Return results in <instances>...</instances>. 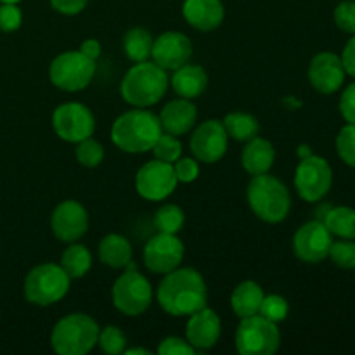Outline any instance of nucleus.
Listing matches in <instances>:
<instances>
[{
	"label": "nucleus",
	"instance_id": "f257e3e1",
	"mask_svg": "<svg viewBox=\"0 0 355 355\" xmlns=\"http://www.w3.org/2000/svg\"><path fill=\"white\" fill-rule=\"evenodd\" d=\"M156 300L168 315L189 318L200 309L207 307V283L193 267H177L163 276L156 290Z\"/></svg>",
	"mask_w": 355,
	"mask_h": 355
},
{
	"label": "nucleus",
	"instance_id": "f03ea898",
	"mask_svg": "<svg viewBox=\"0 0 355 355\" xmlns=\"http://www.w3.org/2000/svg\"><path fill=\"white\" fill-rule=\"evenodd\" d=\"M162 132V123L155 113L148 107H134L113 121L111 141L120 151L141 155L151 151Z\"/></svg>",
	"mask_w": 355,
	"mask_h": 355
},
{
	"label": "nucleus",
	"instance_id": "7ed1b4c3",
	"mask_svg": "<svg viewBox=\"0 0 355 355\" xmlns=\"http://www.w3.org/2000/svg\"><path fill=\"white\" fill-rule=\"evenodd\" d=\"M170 85L166 69L153 61L134 62L120 83V94L134 107H149L163 99Z\"/></svg>",
	"mask_w": 355,
	"mask_h": 355
},
{
	"label": "nucleus",
	"instance_id": "20e7f679",
	"mask_svg": "<svg viewBox=\"0 0 355 355\" xmlns=\"http://www.w3.org/2000/svg\"><path fill=\"white\" fill-rule=\"evenodd\" d=\"M246 200L255 217L266 224H281L290 215V191L283 180L269 173L252 177L246 189Z\"/></svg>",
	"mask_w": 355,
	"mask_h": 355
},
{
	"label": "nucleus",
	"instance_id": "39448f33",
	"mask_svg": "<svg viewBox=\"0 0 355 355\" xmlns=\"http://www.w3.org/2000/svg\"><path fill=\"white\" fill-rule=\"evenodd\" d=\"M99 324L83 312H73L55 322L51 333V345L59 355H85L97 345Z\"/></svg>",
	"mask_w": 355,
	"mask_h": 355
},
{
	"label": "nucleus",
	"instance_id": "423d86ee",
	"mask_svg": "<svg viewBox=\"0 0 355 355\" xmlns=\"http://www.w3.org/2000/svg\"><path fill=\"white\" fill-rule=\"evenodd\" d=\"M71 277L59 263H40L24 277V298L38 307H49L68 295Z\"/></svg>",
	"mask_w": 355,
	"mask_h": 355
},
{
	"label": "nucleus",
	"instance_id": "0eeeda50",
	"mask_svg": "<svg viewBox=\"0 0 355 355\" xmlns=\"http://www.w3.org/2000/svg\"><path fill=\"white\" fill-rule=\"evenodd\" d=\"M96 75V61L80 51H66L55 55L49 66V80L64 92H80L87 89Z\"/></svg>",
	"mask_w": 355,
	"mask_h": 355
},
{
	"label": "nucleus",
	"instance_id": "6e6552de",
	"mask_svg": "<svg viewBox=\"0 0 355 355\" xmlns=\"http://www.w3.org/2000/svg\"><path fill=\"white\" fill-rule=\"evenodd\" d=\"M281 347L276 322L255 314L243 318L236 329V350L241 355H272Z\"/></svg>",
	"mask_w": 355,
	"mask_h": 355
},
{
	"label": "nucleus",
	"instance_id": "1a4fd4ad",
	"mask_svg": "<svg viewBox=\"0 0 355 355\" xmlns=\"http://www.w3.org/2000/svg\"><path fill=\"white\" fill-rule=\"evenodd\" d=\"M111 298H113V305L116 307V311L128 318H137L151 307V283L137 269H127L114 281Z\"/></svg>",
	"mask_w": 355,
	"mask_h": 355
},
{
	"label": "nucleus",
	"instance_id": "9d476101",
	"mask_svg": "<svg viewBox=\"0 0 355 355\" xmlns=\"http://www.w3.org/2000/svg\"><path fill=\"white\" fill-rule=\"evenodd\" d=\"M295 189L307 203H319L333 186V168L322 156L302 158L295 170Z\"/></svg>",
	"mask_w": 355,
	"mask_h": 355
},
{
	"label": "nucleus",
	"instance_id": "9b49d317",
	"mask_svg": "<svg viewBox=\"0 0 355 355\" xmlns=\"http://www.w3.org/2000/svg\"><path fill=\"white\" fill-rule=\"evenodd\" d=\"M52 128L59 139L76 144L96 132L94 113L82 103H62L52 113Z\"/></svg>",
	"mask_w": 355,
	"mask_h": 355
},
{
	"label": "nucleus",
	"instance_id": "f8f14e48",
	"mask_svg": "<svg viewBox=\"0 0 355 355\" xmlns=\"http://www.w3.org/2000/svg\"><path fill=\"white\" fill-rule=\"evenodd\" d=\"M177 177L172 163L153 159L144 163L135 175V191L148 201H163L177 189Z\"/></svg>",
	"mask_w": 355,
	"mask_h": 355
},
{
	"label": "nucleus",
	"instance_id": "ddd939ff",
	"mask_svg": "<svg viewBox=\"0 0 355 355\" xmlns=\"http://www.w3.org/2000/svg\"><path fill=\"white\" fill-rule=\"evenodd\" d=\"M184 253H186V248H184V243L180 241L179 236L158 232L146 243L142 259H144V266L153 274L165 276V274L180 267Z\"/></svg>",
	"mask_w": 355,
	"mask_h": 355
},
{
	"label": "nucleus",
	"instance_id": "4468645a",
	"mask_svg": "<svg viewBox=\"0 0 355 355\" xmlns=\"http://www.w3.org/2000/svg\"><path fill=\"white\" fill-rule=\"evenodd\" d=\"M229 135L222 121L211 120L203 121L194 128L189 139V148L194 158L207 165L218 163L227 153Z\"/></svg>",
	"mask_w": 355,
	"mask_h": 355
},
{
	"label": "nucleus",
	"instance_id": "2eb2a0df",
	"mask_svg": "<svg viewBox=\"0 0 355 355\" xmlns=\"http://www.w3.org/2000/svg\"><path fill=\"white\" fill-rule=\"evenodd\" d=\"M331 245L333 234L322 220L307 222L293 236L295 255L307 263H319L328 259Z\"/></svg>",
	"mask_w": 355,
	"mask_h": 355
},
{
	"label": "nucleus",
	"instance_id": "dca6fc26",
	"mask_svg": "<svg viewBox=\"0 0 355 355\" xmlns=\"http://www.w3.org/2000/svg\"><path fill=\"white\" fill-rule=\"evenodd\" d=\"M51 229L59 241H80L89 231V211L76 200L61 201L52 210Z\"/></svg>",
	"mask_w": 355,
	"mask_h": 355
},
{
	"label": "nucleus",
	"instance_id": "f3484780",
	"mask_svg": "<svg viewBox=\"0 0 355 355\" xmlns=\"http://www.w3.org/2000/svg\"><path fill=\"white\" fill-rule=\"evenodd\" d=\"M345 75L342 58L335 52H319L309 64V82L324 96L338 92L345 82Z\"/></svg>",
	"mask_w": 355,
	"mask_h": 355
},
{
	"label": "nucleus",
	"instance_id": "a211bd4d",
	"mask_svg": "<svg viewBox=\"0 0 355 355\" xmlns=\"http://www.w3.org/2000/svg\"><path fill=\"white\" fill-rule=\"evenodd\" d=\"M191 55H193V44L189 37L180 31H165L153 42V62L166 71H173L189 62Z\"/></svg>",
	"mask_w": 355,
	"mask_h": 355
},
{
	"label": "nucleus",
	"instance_id": "6ab92c4d",
	"mask_svg": "<svg viewBox=\"0 0 355 355\" xmlns=\"http://www.w3.org/2000/svg\"><path fill=\"white\" fill-rule=\"evenodd\" d=\"M222 335V321L217 312L203 307L189 315L186 324V340L194 350H210L218 343Z\"/></svg>",
	"mask_w": 355,
	"mask_h": 355
},
{
	"label": "nucleus",
	"instance_id": "aec40b11",
	"mask_svg": "<svg viewBox=\"0 0 355 355\" xmlns=\"http://www.w3.org/2000/svg\"><path fill=\"white\" fill-rule=\"evenodd\" d=\"M158 118L163 132L180 137V135L189 134L194 128L198 120V110L191 103V99L179 97V99L170 101L166 106H163Z\"/></svg>",
	"mask_w": 355,
	"mask_h": 355
},
{
	"label": "nucleus",
	"instance_id": "412c9836",
	"mask_svg": "<svg viewBox=\"0 0 355 355\" xmlns=\"http://www.w3.org/2000/svg\"><path fill=\"white\" fill-rule=\"evenodd\" d=\"M182 16L194 30L214 31L224 21L225 9L220 0H186Z\"/></svg>",
	"mask_w": 355,
	"mask_h": 355
},
{
	"label": "nucleus",
	"instance_id": "4be33fe9",
	"mask_svg": "<svg viewBox=\"0 0 355 355\" xmlns=\"http://www.w3.org/2000/svg\"><path fill=\"white\" fill-rule=\"evenodd\" d=\"M276 162V149L270 141L263 137H253L246 142L241 153V166L250 175H262L269 173Z\"/></svg>",
	"mask_w": 355,
	"mask_h": 355
},
{
	"label": "nucleus",
	"instance_id": "5701e85b",
	"mask_svg": "<svg viewBox=\"0 0 355 355\" xmlns=\"http://www.w3.org/2000/svg\"><path fill=\"white\" fill-rule=\"evenodd\" d=\"M170 85L175 90L177 96L193 101L207 90L208 75L200 64L186 62L180 68L173 69V75L170 76Z\"/></svg>",
	"mask_w": 355,
	"mask_h": 355
},
{
	"label": "nucleus",
	"instance_id": "b1692460",
	"mask_svg": "<svg viewBox=\"0 0 355 355\" xmlns=\"http://www.w3.org/2000/svg\"><path fill=\"white\" fill-rule=\"evenodd\" d=\"M97 257L104 266L111 269H127L128 263L134 259V248L132 243L121 234L104 236L97 246Z\"/></svg>",
	"mask_w": 355,
	"mask_h": 355
},
{
	"label": "nucleus",
	"instance_id": "393cba45",
	"mask_svg": "<svg viewBox=\"0 0 355 355\" xmlns=\"http://www.w3.org/2000/svg\"><path fill=\"white\" fill-rule=\"evenodd\" d=\"M263 297H266V293H263L262 286L255 281L246 279L239 283L232 291L231 307L239 319L250 318V315L259 314Z\"/></svg>",
	"mask_w": 355,
	"mask_h": 355
},
{
	"label": "nucleus",
	"instance_id": "a878e982",
	"mask_svg": "<svg viewBox=\"0 0 355 355\" xmlns=\"http://www.w3.org/2000/svg\"><path fill=\"white\" fill-rule=\"evenodd\" d=\"M59 266H61L62 269H64V272L71 277V281L80 279V277L85 276L90 270V267H92V253H90V250L87 248L85 245H80L78 241L68 243L64 252L61 253Z\"/></svg>",
	"mask_w": 355,
	"mask_h": 355
},
{
	"label": "nucleus",
	"instance_id": "bb28decb",
	"mask_svg": "<svg viewBox=\"0 0 355 355\" xmlns=\"http://www.w3.org/2000/svg\"><path fill=\"white\" fill-rule=\"evenodd\" d=\"M322 222L333 236L340 239H355V208L329 207Z\"/></svg>",
	"mask_w": 355,
	"mask_h": 355
},
{
	"label": "nucleus",
	"instance_id": "cd10ccee",
	"mask_svg": "<svg viewBox=\"0 0 355 355\" xmlns=\"http://www.w3.org/2000/svg\"><path fill=\"white\" fill-rule=\"evenodd\" d=\"M224 127L229 139H234L238 142H248L260 134V123L253 114L234 111L224 118Z\"/></svg>",
	"mask_w": 355,
	"mask_h": 355
},
{
	"label": "nucleus",
	"instance_id": "c85d7f7f",
	"mask_svg": "<svg viewBox=\"0 0 355 355\" xmlns=\"http://www.w3.org/2000/svg\"><path fill=\"white\" fill-rule=\"evenodd\" d=\"M153 35L146 28H130L123 37V52L132 62L148 61L153 51Z\"/></svg>",
	"mask_w": 355,
	"mask_h": 355
},
{
	"label": "nucleus",
	"instance_id": "c756f323",
	"mask_svg": "<svg viewBox=\"0 0 355 355\" xmlns=\"http://www.w3.org/2000/svg\"><path fill=\"white\" fill-rule=\"evenodd\" d=\"M186 224V215L184 210L177 205H163L155 214V227L158 232L166 234H179Z\"/></svg>",
	"mask_w": 355,
	"mask_h": 355
},
{
	"label": "nucleus",
	"instance_id": "7c9ffc66",
	"mask_svg": "<svg viewBox=\"0 0 355 355\" xmlns=\"http://www.w3.org/2000/svg\"><path fill=\"white\" fill-rule=\"evenodd\" d=\"M75 158L85 168H96L104 159V146L94 137H87L76 142Z\"/></svg>",
	"mask_w": 355,
	"mask_h": 355
},
{
	"label": "nucleus",
	"instance_id": "2f4dec72",
	"mask_svg": "<svg viewBox=\"0 0 355 355\" xmlns=\"http://www.w3.org/2000/svg\"><path fill=\"white\" fill-rule=\"evenodd\" d=\"M97 345L107 355L123 354L125 349H127V336L118 326H106V328L99 329Z\"/></svg>",
	"mask_w": 355,
	"mask_h": 355
},
{
	"label": "nucleus",
	"instance_id": "473e14b6",
	"mask_svg": "<svg viewBox=\"0 0 355 355\" xmlns=\"http://www.w3.org/2000/svg\"><path fill=\"white\" fill-rule=\"evenodd\" d=\"M153 155H155L156 159H162V162H166V163H175L177 159L182 156V144H180V141L177 139V135H172V134H163L158 137V141L155 142V146H153Z\"/></svg>",
	"mask_w": 355,
	"mask_h": 355
},
{
	"label": "nucleus",
	"instance_id": "72a5a7b5",
	"mask_svg": "<svg viewBox=\"0 0 355 355\" xmlns=\"http://www.w3.org/2000/svg\"><path fill=\"white\" fill-rule=\"evenodd\" d=\"M259 314L277 324V322H283L288 318V314H290V304L281 295H266L262 305H260Z\"/></svg>",
	"mask_w": 355,
	"mask_h": 355
},
{
	"label": "nucleus",
	"instance_id": "f704fd0d",
	"mask_svg": "<svg viewBox=\"0 0 355 355\" xmlns=\"http://www.w3.org/2000/svg\"><path fill=\"white\" fill-rule=\"evenodd\" d=\"M336 153L345 165L355 168V123H347L336 135Z\"/></svg>",
	"mask_w": 355,
	"mask_h": 355
},
{
	"label": "nucleus",
	"instance_id": "c9c22d12",
	"mask_svg": "<svg viewBox=\"0 0 355 355\" xmlns=\"http://www.w3.org/2000/svg\"><path fill=\"white\" fill-rule=\"evenodd\" d=\"M328 257L340 269H355V241L354 239L333 241Z\"/></svg>",
	"mask_w": 355,
	"mask_h": 355
},
{
	"label": "nucleus",
	"instance_id": "e433bc0d",
	"mask_svg": "<svg viewBox=\"0 0 355 355\" xmlns=\"http://www.w3.org/2000/svg\"><path fill=\"white\" fill-rule=\"evenodd\" d=\"M333 17H335V23L340 30L355 35V0L340 2L333 12Z\"/></svg>",
	"mask_w": 355,
	"mask_h": 355
},
{
	"label": "nucleus",
	"instance_id": "4c0bfd02",
	"mask_svg": "<svg viewBox=\"0 0 355 355\" xmlns=\"http://www.w3.org/2000/svg\"><path fill=\"white\" fill-rule=\"evenodd\" d=\"M23 24V12L17 3H0V31L12 33Z\"/></svg>",
	"mask_w": 355,
	"mask_h": 355
},
{
	"label": "nucleus",
	"instance_id": "58836bf2",
	"mask_svg": "<svg viewBox=\"0 0 355 355\" xmlns=\"http://www.w3.org/2000/svg\"><path fill=\"white\" fill-rule=\"evenodd\" d=\"M173 172H175L177 182L180 184H191L200 177V163L194 158H182L180 156L175 163H173Z\"/></svg>",
	"mask_w": 355,
	"mask_h": 355
},
{
	"label": "nucleus",
	"instance_id": "ea45409f",
	"mask_svg": "<svg viewBox=\"0 0 355 355\" xmlns=\"http://www.w3.org/2000/svg\"><path fill=\"white\" fill-rule=\"evenodd\" d=\"M159 355H194L196 350L189 345L186 338H179V336H168V338L162 340L156 350Z\"/></svg>",
	"mask_w": 355,
	"mask_h": 355
},
{
	"label": "nucleus",
	"instance_id": "a19ab883",
	"mask_svg": "<svg viewBox=\"0 0 355 355\" xmlns=\"http://www.w3.org/2000/svg\"><path fill=\"white\" fill-rule=\"evenodd\" d=\"M340 113L347 123H355V82L350 83L340 97Z\"/></svg>",
	"mask_w": 355,
	"mask_h": 355
},
{
	"label": "nucleus",
	"instance_id": "79ce46f5",
	"mask_svg": "<svg viewBox=\"0 0 355 355\" xmlns=\"http://www.w3.org/2000/svg\"><path fill=\"white\" fill-rule=\"evenodd\" d=\"M89 0H51V6L64 16H76L87 7Z\"/></svg>",
	"mask_w": 355,
	"mask_h": 355
},
{
	"label": "nucleus",
	"instance_id": "37998d69",
	"mask_svg": "<svg viewBox=\"0 0 355 355\" xmlns=\"http://www.w3.org/2000/svg\"><path fill=\"white\" fill-rule=\"evenodd\" d=\"M340 58H342L343 68H345L347 75L354 76L355 78V35H352V37H350V40L345 44V47H343V52Z\"/></svg>",
	"mask_w": 355,
	"mask_h": 355
},
{
	"label": "nucleus",
	"instance_id": "c03bdc74",
	"mask_svg": "<svg viewBox=\"0 0 355 355\" xmlns=\"http://www.w3.org/2000/svg\"><path fill=\"white\" fill-rule=\"evenodd\" d=\"M80 52L83 55H87L89 59H92V61H97L101 58V54H103V47H101V42L96 40V38H87L80 45Z\"/></svg>",
	"mask_w": 355,
	"mask_h": 355
},
{
	"label": "nucleus",
	"instance_id": "a18cd8bd",
	"mask_svg": "<svg viewBox=\"0 0 355 355\" xmlns=\"http://www.w3.org/2000/svg\"><path fill=\"white\" fill-rule=\"evenodd\" d=\"M123 354H127V355H151V350L139 349V347H135V349H125Z\"/></svg>",
	"mask_w": 355,
	"mask_h": 355
},
{
	"label": "nucleus",
	"instance_id": "49530a36",
	"mask_svg": "<svg viewBox=\"0 0 355 355\" xmlns=\"http://www.w3.org/2000/svg\"><path fill=\"white\" fill-rule=\"evenodd\" d=\"M297 155L300 156V159H302V158H307V156H311L312 151H311V148H309L307 144H304V146H298Z\"/></svg>",
	"mask_w": 355,
	"mask_h": 355
},
{
	"label": "nucleus",
	"instance_id": "de8ad7c7",
	"mask_svg": "<svg viewBox=\"0 0 355 355\" xmlns=\"http://www.w3.org/2000/svg\"><path fill=\"white\" fill-rule=\"evenodd\" d=\"M21 0H0V3H19Z\"/></svg>",
	"mask_w": 355,
	"mask_h": 355
}]
</instances>
